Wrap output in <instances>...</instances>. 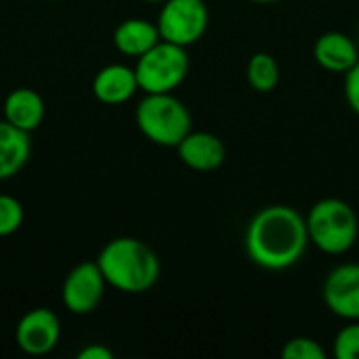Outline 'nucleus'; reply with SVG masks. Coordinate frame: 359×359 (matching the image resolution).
I'll use <instances>...</instances> for the list:
<instances>
[{
    "instance_id": "f257e3e1",
    "label": "nucleus",
    "mask_w": 359,
    "mask_h": 359,
    "mask_svg": "<svg viewBox=\"0 0 359 359\" xmlns=\"http://www.w3.org/2000/svg\"><path fill=\"white\" fill-rule=\"evenodd\" d=\"M309 231L305 217L288 204L263 206L248 221L244 250L252 265L265 271H286L307 252Z\"/></svg>"
},
{
    "instance_id": "f03ea898",
    "label": "nucleus",
    "mask_w": 359,
    "mask_h": 359,
    "mask_svg": "<svg viewBox=\"0 0 359 359\" xmlns=\"http://www.w3.org/2000/svg\"><path fill=\"white\" fill-rule=\"evenodd\" d=\"M97 265L103 271L107 286L124 294H143L151 290L162 273L156 250L130 236L109 240L97 255Z\"/></svg>"
},
{
    "instance_id": "7ed1b4c3",
    "label": "nucleus",
    "mask_w": 359,
    "mask_h": 359,
    "mask_svg": "<svg viewBox=\"0 0 359 359\" xmlns=\"http://www.w3.org/2000/svg\"><path fill=\"white\" fill-rule=\"evenodd\" d=\"M309 242L324 255H347L359 238V219L355 208L341 198L318 200L307 217Z\"/></svg>"
},
{
    "instance_id": "20e7f679",
    "label": "nucleus",
    "mask_w": 359,
    "mask_h": 359,
    "mask_svg": "<svg viewBox=\"0 0 359 359\" xmlns=\"http://www.w3.org/2000/svg\"><path fill=\"white\" fill-rule=\"evenodd\" d=\"M135 122L141 135L160 147H177L191 130V111L172 93H143Z\"/></svg>"
},
{
    "instance_id": "39448f33",
    "label": "nucleus",
    "mask_w": 359,
    "mask_h": 359,
    "mask_svg": "<svg viewBox=\"0 0 359 359\" xmlns=\"http://www.w3.org/2000/svg\"><path fill=\"white\" fill-rule=\"evenodd\" d=\"M191 67L185 46L160 40L135 63L141 93H175L187 78Z\"/></svg>"
},
{
    "instance_id": "423d86ee",
    "label": "nucleus",
    "mask_w": 359,
    "mask_h": 359,
    "mask_svg": "<svg viewBox=\"0 0 359 359\" xmlns=\"http://www.w3.org/2000/svg\"><path fill=\"white\" fill-rule=\"evenodd\" d=\"M208 23L210 13L204 0H164L156 19L160 38L185 48L204 38Z\"/></svg>"
},
{
    "instance_id": "0eeeda50",
    "label": "nucleus",
    "mask_w": 359,
    "mask_h": 359,
    "mask_svg": "<svg viewBox=\"0 0 359 359\" xmlns=\"http://www.w3.org/2000/svg\"><path fill=\"white\" fill-rule=\"evenodd\" d=\"M107 282L97 261H84L76 265L63 280L61 303L74 316H90L105 299Z\"/></svg>"
},
{
    "instance_id": "6e6552de",
    "label": "nucleus",
    "mask_w": 359,
    "mask_h": 359,
    "mask_svg": "<svg viewBox=\"0 0 359 359\" xmlns=\"http://www.w3.org/2000/svg\"><path fill=\"white\" fill-rule=\"evenodd\" d=\"M15 341L25 355H48L61 341V322L57 313L46 307L29 309L15 326Z\"/></svg>"
},
{
    "instance_id": "1a4fd4ad",
    "label": "nucleus",
    "mask_w": 359,
    "mask_h": 359,
    "mask_svg": "<svg viewBox=\"0 0 359 359\" xmlns=\"http://www.w3.org/2000/svg\"><path fill=\"white\" fill-rule=\"evenodd\" d=\"M322 297L330 313L341 320H359V263L337 265L324 280Z\"/></svg>"
},
{
    "instance_id": "9d476101",
    "label": "nucleus",
    "mask_w": 359,
    "mask_h": 359,
    "mask_svg": "<svg viewBox=\"0 0 359 359\" xmlns=\"http://www.w3.org/2000/svg\"><path fill=\"white\" fill-rule=\"evenodd\" d=\"M179 160L196 172H212L225 164L227 147L221 137L206 130H189L175 147Z\"/></svg>"
},
{
    "instance_id": "9b49d317",
    "label": "nucleus",
    "mask_w": 359,
    "mask_h": 359,
    "mask_svg": "<svg viewBox=\"0 0 359 359\" xmlns=\"http://www.w3.org/2000/svg\"><path fill=\"white\" fill-rule=\"evenodd\" d=\"M90 90L103 105H122L128 103L141 88L135 67L124 63H109L95 74Z\"/></svg>"
},
{
    "instance_id": "f8f14e48",
    "label": "nucleus",
    "mask_w": 359,
    "mask_h": 359,
    "mask_svg": "<svg viewBox=\"0 0 359 359\" xmlns=\"http://www.w3.org/2000/svg\"><path fill=\"white\" fill-rule=\"evenodd\" d=\"M313 59L326 72L347 74L359 61V46L343 32H324L313 44Z\"/></svg>"
},
{
    "instance_id": "ddd939ff",
    "label": "nucleus",
    "mask_w": 359,
    "mask_h": 359,
    "mask_svg": "<svg viewBox=\"0 0 359 359\" xmlns=\"http://www.w3.org/2000/svg\"><path fill=\"white\" fill-rule=\"evenodd\" d=\"M2 111H4L6 122L32 135L36 128H40L46 107H44V99L40 97V93L27 86H21L6 95Z\"/></svg>"
},
{
    "instance_id": "4468645a",
    "label": "nucleus",
    "mask_w": 359,
    "mask_h": 359,
    "mask_svg": "<svg viewBox=\"0 0 359 359\" xmlns=\"http://www.w3.org/2000/svg\"><path fill=\"white\" fill-rule=\"evenodd\" d=\"M160 32L156 21L143 19V17H130L118 23L114 29V46L120 55L139 59L143 53H147L151 46L160 42Z\"/></svg>"
},
{
    "instance_id": "2eb2a0df",
    "label": "nucleus",
    "mask_w": 359,
    "mask_h": 359,
    "mask_svg": "<svg viewBox=\"0 0 359 359\" xmlns=\"http://www.w3.org/2000/svg\"><path fill=\"white\" fill-rule=\"evenodd\" d=\"M32 156L29 133L13 126L4 118L0 120V181L17 177Z\"/></svg>"
},
{
    "instance_id": "dca6fc26",
    "label": "nucleus",
    "mask_w": 359,
    "mask_h": 359,
    "mask_svg": "<svg viewBox=\"0 0 359 359\" xmlns=\"http://www.w3.org/2000/svg\"><path fill=\"white\" fill-rule=\"evenodd\" d=\"M280 63L271 53H255L246 65V80L255 93L267 95L280 84Z\"/></svg>"
},
{
    "instance_id": "f3484780",
    "label": "nucleus",
    "mask_w": 359,
    "mask_h": 359,
    "mask_svg": "<svg viewBox=\"0 0 359 359\" xmlns=\"http://www.w3.org/2000/svg\"><path fill=\"white\" fill-rule=\"evenodd\" d=\"M23 204L8 194H0V238H8L23 225Z\"/></svg>"
},
{
    "instance_id": "a211bd4d",
    "label": "nucleus",
    "mask_w": 359,
    "mask_h": 359,
    "mask_svg": "<svg viewBox=\"0 0 359 359\" xmlns=\"http://www.w3.org/2000/svg\"><path fill=\"white\" fill-rule=\"evenodd\" d=\"M332 355L337 359H359V320L349 322L337 332Z\"/></svg>"
},
{
    "instance_id": "6ab92c4d",
    "label": "nucleus",
    "mask_w": 359,
    "mask_h": 359,
    "mask_svg": "<svg viewBox=\"0 0 359 359\" xmlns=\"http://www.w3.org/2000/svg\"><path fill=\"white\" fill-rule=\"evenodd\" d=\"M284 359H326V349L309 337H294L282 347Z\"/></svg>"
},
{
    "instance_id": "aec40b11",
    "label": "nucleus",
    "mask_w": 359,
    "mask_h": 359,
    "mask_svg": "<svg viewBox=\"0 0 359 359\" xmlns=\"http://www.w3.org/2000/svg\"><path fill=\"white\" fill-rule=\"evenodd\" d=\"M343 93H345V101L351 107L353 114L359 116V61L347 72L343 74Z\"/></svg>"
},
{
    "instance_id": "412c9836",
    "label": "nucleus",
    "mask_w": 359,
    "mask_h": 359,
    "mask_svg": "<svg viewBox=\"0 0 359 359\" xmlns=\"http://www.w3.org/2000/svg\"><path fill=\"white\" fill-rule=\"evenodd\" d=\"M78 359H114V351L107 349L105 345L99 343H90L84 349L78 351Z\"/></svg>"
},
{
    "instance_id": "4be33fe9",
    "label": "nucleus",
    "mask_w": 359,
    "mask_h": 359,
    "mask_svg": "<svg viewBox=\"0 0 359 359\" xmlns=\"http://www.w3.org/2000/svg\"><path fill=\"white\" fill-rule=\"evenodd\" d=\"M250 2H257V4H273V2H280V0H250Z\"/></svg>"
},
{
    "instance_id": "5701e85b",
    "label": "nucleus",
    "mask_w": 359,
    "mask_h": 359,
    "mask_svg": "<svg viewBox=\"0 0 359 359\" xmlns=\"http://www.w3.org/2000/svg\"><path fill=\"white\" fill-rule=\"evenodd\" d=\"M143 2H151V4H162L164 0H143Z\"/></svg>"
}]
</instances>
